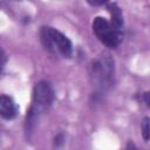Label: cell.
Instances as JSON below:
<instances>
[{
	"instance_id": "6da1fadb",
	"label": "cell",
	"mask_w": 150,
	"mask_h": 150,
	"mask_svg": "<svg viewBox=\"0 0 150 150\" xmlns=\"http://www.w3.org/2000/svg\"><path fill=\"white\" fill-rule=\"evenodd\" d=\"M54 101V90L47 81H39L33 88L32 104L27 110L25 120V130L27 136H30L40 120V116L48 110Z\"/></svg>"
},
{
	"instance_id": "7a4b0ae2",
	"label": "cell",
	"mask_w": 150,
	"mask_h": 150,
	"mask_svg": "<svg viewBox=\"0 0 150 150\" xmlns=\"http://www.w3.org/2000/svg\"><path fill=\"white\" fill-rule=\"evenodd\" d=\"M114 60L110 55H102L94 60L90 66V77L95 88V95H102L114 84Z\"/></svg>"
},
{
	"instance_id": "3957f363",
	"label": "cell",
	"mask_w": 150,
	"mask_h": 150,
	"mask_svg": "<svg viewBox=\"0 0 150 150\" xmlns=\"http://www.w3.org/2000/svg\"><path fill=\"white\" fill-rule=\"evenodd\" d=\"M40 38L42 45L49 53L67 59L71 57L73 55L71 41L60 30L53 27H42L40 32Z\"/></svg>"
},
{
	"instance_id": "277c9868",
	"label": "cell",
	"mask_w": 150,
	"mask_h": 150,
	"mask_svg": "<svg viewBox=\"0 0 150 150\" xmlns=\"http://www.w3.org/2000/svg\"><path fill=\"white\" fill-rule=\"evenodd\" d=\"M93 32L95 36L108 48L115 49L118 47V45L122 41L123 33L117 30L110 21H108L105 18L96 16L93 20Z\"/></svg>"
},
{
	"instance_id": "5b68a950",
	"label": "cell",
	"mask_w": 150,
	"mask_h": 150,
	"mask_svg": "<svg viewBox=\"0 0 150 150\" xmlns=\"http://www.w3.org/2000/svg\"><path fill=\"white\" fill-rule=\"evenodd\" d=\"M18 108L13 98L8 95H0V116L5 120H12L16 116Z\"/></svg>"
},
{
	"instance_id": "8992f818",
	"label": "cell",
	"mask_w": 150,
	"mask_h": 150,
	"mask_svg": "<svg viewBox=\"0 0 150 150\" xmlns=\"http://www.w3.org/2000/svg\"><path fill=\"white\" fill-rule=\"evenodd\" d=\"M107 6H108V11L110 12V15H111L110 23L117 30L123 33V15H122V12H121L120 7L115 2H107Z\"/></svg>"
},
{
	"instance_id": "52a82bcc",
	"label": "cell",
	"mask_w": 150,
	"mask_h": 150,
	"mask_svg": "<svg viewBox=\"0 0 150 150\" xmlns=\"http://www.w3.org/2000/svg\"><path fill=\"white\" fill-rule=\"evenodd\" d=\"M142 135H143V138L145 142L149 141V118H144L143 121V124H142Z\"/></svg>"
},
{
	"instance_id": "ba28073f",
	"label": "cell",
	"mask_w": 150,
	"mask_h": 150,
	"mask_svg": "<svg viewBox=\"0 0 150 150\" xmlns=\"http://www.w3.org/2000/svg\"><path fill=\"white\" fill-rule=\"evenodd\" d=\"M63 142H64V136H63V134H57L56 136H55V138H54V145L56 146V148H59V146H61L62 144H63Z\"/></svg>"
},
{
	"instance_id": "9c48e42d",
	"label": "cell",
	"mask_w": 150,
	"mask_h": 150,
	"mask_svg": "<svg viewBox=\"0 0 150 150\" xmlns=\"http://www.w3.org/2000/svg\"><path fill=\"white\" fill-rule=\"evenodd\" d=\"M125 150H138V149H137V146L135 145V143L128 142V144H127V146H125Z\"/></svg>"
},
{
	"instance_id": "30bf717a",
	"label": "cell",
	"mask_w": 150,
	"mask_h": 150,
	"mask_svg": "<svg viewBox=\"0 0 150 150\" xmlns=\"http://www.w3.org/2000/svg\"><path fill=\"white\" fill-rule=\"evenodd\" d=\"M5 61H6V56H5V53H4V50L0 48V62H1V63H5Z\"/></svg>"
},
{
	"instance_id": "8fae6325",
	"label": "cell",
	"mask_w": 150,
	"mask_h": 150,
	"mask_svg": "<svg viewBox=\"0 0 150 150\" xmlns=\"http://www.w3.org/2000/svg\"><path fill=\"white\" fill-rule=\"evenodd\" d=\"M144 101H145V104L149 107V103H150V101H149V93L144 94Z\"/></svg>"
}]
</instances>
